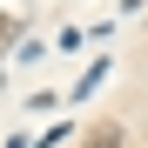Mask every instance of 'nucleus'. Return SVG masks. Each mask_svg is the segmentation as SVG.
<instances>
[{
	"instance_id": "f257e3e1",
	"label": "nucleus",
	"mask_w": 148,
	"mask_h": 148,
	"mask_svg": "<svg viewBox=\"0 0 148 148\" xmlns=\"http://www.w3.org/2000/svg\"><path fill=\"white\" fill-rule=\"evenodd\" d=\"M81 148H121V128H114V121H101V128H94Z\"/></svg>"
}]
</instances>
